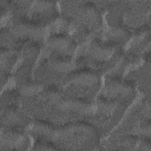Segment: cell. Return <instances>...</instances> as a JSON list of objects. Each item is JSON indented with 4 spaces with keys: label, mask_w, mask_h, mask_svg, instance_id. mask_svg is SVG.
Segmentation results:
<instances>
[{
    "label": "cell",
    "mask_w": 151,
    "mask_h": 151,
    "mask_svg": "<svg viewBox=\"0 0 151 151\" xmlns=\"http://www.w3.org/2000/svg\"><path fill=\"white\" fill-rule=\"evenodd\" d=\"M126 106L103 96L97 101L96 114L92 116L93 126L102 132L109 131L121 119Z\"/></svg>",
    "instance_id": "obj_3"
},
{
    "label": "cell",
    "mask_w": 151,
    "mask_h": 151,
    "mask_svg": "<svg viewBox=\"0 0 151 151\" xmlns=\"http://www.w3.org/2000/svg\"><path fill=\"white\" fill-rule=\"evenodd\" d=\"M86 122H71L60 129L51 127L47 142L58 145L59 147H87L95 146L97 142L98 134L96 128Z\"/></svg>",
    "instance_id": "obj_1"
},
{
    "label": "cell",
    "mask_w": 151,
    "mask_h": 151,
    "mask_svg": "<svg viewBox=\"0 0 151 151\" xmlns=\"http://www.w3.org/2000/svg\"><path fill=\"white\" fill-rule=\"evenodd\" d=\"M101 96L127 106L134 97L135 90L129 81L113 77L106 83Z\"/></svg>",
    "instance_id": "obj_4"
},
{
    "label": "cell",
    "mask_w": 151,
    "mask_h": 151,
    "mask_svg": "<svg viewBox=\"0 0 151 151\" xmlns=\"http://www.w3.org/2000/svg\"><path fill=\"white\" fill-rule=\"evenodd\" d=\"M61 84L65 96L90 101L99 90L100 79L97 71L84 68L71 71Z\"/></svg>",
    "instance_id": "obj_2"
}]
</instances>
